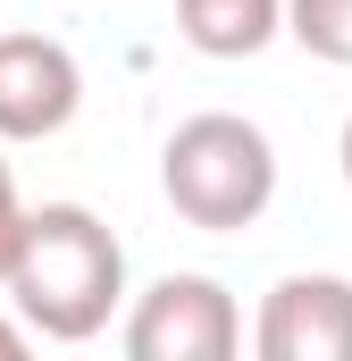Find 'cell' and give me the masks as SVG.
Instances as JSON below:
<instances>
[{
	"label": "cell",
	"mask_w": 352,
	"mask_h": 361,
	"mask_svg": "<svg viewBox=\"0 0 352 361\" xmlns=\"http://www.w3.org/2000/svg\"><path fill=\"white\" fill-rule=\"evenodd\" d=\"M0 294H8V311L34 319V336L92 345L126 302V244L84 202H42V210H25V244H17V269Z\"/></svg>",
	"instance_id": "6da1fadb"
},
{
	"label": "cell",
	"mask_w": 352,
	"mask_h": 361,
	"mask_svg": "<svg viewBox=\"0 0 352 361\" xmlns=\"http://www.w3.org/2000/svg\"><path fill=\"white\" fill-rule=\"evenodd\" d=\"M160 193L184 227L201 235H235L277 202V143L235 109H201L184 118L160 152Z\"/></svg>",
	"instance_id": "7a4b0ae2"
},
{
	"label": "cell",
	"mask_w": 352,
	"mask_h": 361,
	"mask_svg": "<svg viewBox=\"0 0 352 361\" xmlns=\"http://www.w3.org/2000/svg\"><path fill=\"white\" fill-rule=\"evenodd\" d=\"M118 345H126V361H235L244 353V311L218 277L168 269L134 294Z\"/></svg>",
	"instance_id": "3957f363"
},
{
	"label": "cell",
	"mask_w": 352,
	"mask_h": 361,
	"mask_svg": "<svg viewBox=\"0 0 352 361\" xmlns=\"http://www.w3.org/2000/svg\"><path fill=\"white\" fill-rule=\"evenodd\" d=\"M260 361H352V277L336 269H294L260 294L252 319Z\"/></svg>",
	"instance_id": "277c9868"
},
{
	"label": "cell",
	"mask_w": 352,
	"mask_h": 361,
	"mask_svg": "<svg viewBox=\"0 0 352 361\" xmlns=\"http://www.w3.org/2000/svg\"><path fill=\"white\" fill-rule=\"evenodd\" d=\"M84 109V68L59 34H0V143H42Z\"/></svg>",
	"instance_id": "5b68a950"
},
{
	"label": "cell",
	"mask_w": 352,
	"mask_h": 361,
	"mask_svg": "<svg viewBox=\"0 0 352 361\" xmlns=\"http://www.w3.org/2000/svg\"><path fill=\"white\" fill-rule=\"evenodd\" d=\"M176 34L201 59H260L285 34V0H176Z\"/></svg>",
	"instance_id": "8992f818"
},
{
	"label": "cell",
	"mask_w": 352,
	"mask_h": 361,
	"mask_svg": "<svg viewBox=\"0 0 352 361\" xmlns=\"http://www.w3.org/2000/svg\"><path fill=\"white\" fill-rule=\"evenodd\" d=\"M285 34L327 59V68H352V0H285Z\"/></svg>",
	"instance_id": "52a82bcc"
},
{
	"label": "cell",
	"mask_w": 352,
	"mask_h": 361,
	"mask_svg": "<svg viewBox=\"0 0 352 361\" xmlns=\"http://www.w3.org/2000/svg\"><path fill=\"white\" fill-rule=\"evenodd\" d=\"M17 244H25V202H17V177H8V160H0V286L17 269Z\"/></svg>",
	"instance_id": "ba28073f"
},
{
	"label": "cell",
	"mask_w": 352,
	"mask_h": 361,
	"mask_svg": "<svg viewBox=\"0 0 352 361\" xmlns=\"http://www.w3.org/2000/svg\"><path fill=\"white\" fill-rule=\"evenodd\" d=\"M34 353V319L17 311V319H0V361H25Z\"/></svg>",
	"instance_id": "9c48e42d"
},
{
	"label": "cell",
	"mask_w": 352,
	"mask_h": 361,
	"mask_svg": "<svg viewBox=\"0 0 352 361\" xmlns=\"http://www.w3.org/2000/svg\"><path fill=\"white\" fill-rule=\"evenodd\" d=\"M336 160H344V185H352V118H344V143H336Z\"/></svg>",
	"instance_id": "30bf717a"
}]
</instances>
